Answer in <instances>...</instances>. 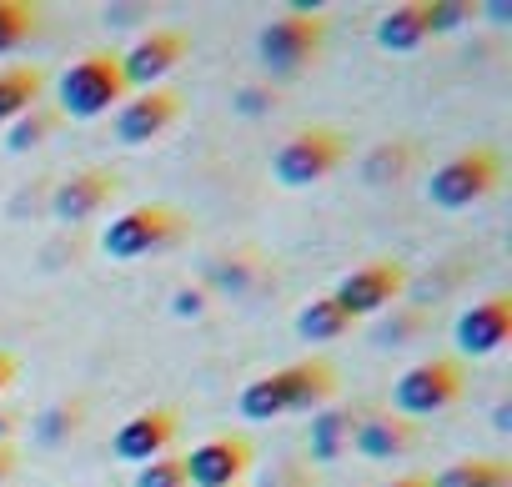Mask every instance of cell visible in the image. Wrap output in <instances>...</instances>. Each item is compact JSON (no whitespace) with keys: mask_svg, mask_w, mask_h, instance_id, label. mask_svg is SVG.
<instances>
[{"mask_svg":"<svg viewBox=\"0 0 512 487\" xmlns=\"http://www.w3.org/2000/svg\"><path fill=\"white\" fill-rule=\"evenodd\" d=\"M126 101V81H121V56L116 51H86L81 61H71V71L61 76V101L56 116L66 121H96L111 116Z\"/></svg>","mask_w":512,"mask_h":487,"instance_id":"obj_2","label":"cell"},{"mask_svg":"<svg viewBox=\"0 0 512 487\" xmlns=\"http://www.w3.org/2000/svg\"><path fill=\"white\" fill-rule=\"evenodd\" d=\"M497 181H502V161H497V151L472 146V151H462V156H452L447 166L432 171V181H427V201H432L437 211H467V206H477L482 196H492Z\"/></svg>","mask_w":512,"mask_h":487,"instance_id":"obj_5","label":"cell"},{"mask_svg":"<svg viewBox=\"0 0 512 487\" xmlns=\"http://www.w3.org/2000/svg\"><path fill=\"white\" fill-rule=\"evenodd\" d=\"M357 422H362V412H352V407H327V412H317V417H312V432H307L312 457H317V462H332L342 447H352Z\"/></svg>","mask_w":512,"mask_h":487,"instance_id":"obj_19","label":"cell"},{"mask_svg":"<svg viewBox=\"0 0 512 487\" xmlns=\"http://www.w3.org/2000/svg\"><path fill=\"white\" fill-rule=\"evenodd\" d=\"M136 487H186V472H181V457H156L146 467H136Z\"/></svg>","mask_w":512,"mask_h":487,"instance_id":"obj_25","label":"cell"},{"mask_svg":"<svg viewBox=\"0 0 512 487\" xmlns=\"http://www.w3.org/2000/svg\"><path fill=\"white\" fill-rule=\"evenodd\" d=\"M507 337H512V297H502V292L472 302L452 327V342L462 357H492V352H502Z\"/></svg>","mask_w":512,"mask_h":487,"instance_id":"obj_11","label":"cell"},{"mask_svg":"<svg viewBox=\"0 0 512 487\" xmlns=\"http://www.w3.org/2000/svg\"><path fill=\"white\" fill-rule=\"evenodd\" d=\"M352 322L342 317V307L332 297H312L302 312H297V337L302 342H337Z\"/></svg>","mask_w":512,"mask_h":487,"instance_id":"obj_20","label":"cell"},{"mask_svg":"<svg viewBox=\"0 0 512 487\" xmlns=\"http://www.w3.org/2000/svg\"><path fill=\"white\" fill-rule=\"evenodd\" d=\"M81 427V402L76 407H56L51 417H46V427H36V437L41 442H61V437H71Z\"/></svg>","mask_w":512,"mask_h":487,"instance_id":"obj_26","label":"cell"},{"mask_svg":"<svg viewBox=\"0 0 512 487\" xmlns=\"http://www.w3.org/2000/svg\"><path fill=\"white\" fill-rule=\"evenodd\" d=\"M462 21H472V6H442V0H427V26H432V36H437V31H452V26H462Z\"/></svg>","mask_w":512,"mask_h":487,"instance_id":"obj_27","label":"cell"},{"mask_svg":"<svg viewBox=\"0 0 512 487\" xmlns=\"http://www.w3.org/2000/svg\"><path fill=\"white\" fill-rule=\"evenodd\" d=\"M342 156H347V141H342V131L312 126V131H297V136H287V141L272 151V176H277V186H287V191H302V186H317V181H327V176L342 166Z\"/></svg>","mask_w":512,"mask_h":487,"instance_id":"obj_4","label":"cell"},{"mask_svg":"<svg viewBox=\"0 0 512 487\" xmlns=\"http://www.w3.org/2000/svg\"><path fill=\"white\" fill-rule=\"evenodd\" d=\"M176 116H181V96L166 91V86H151L136 101L116 106V141L121 146H151Z\"/></svg>","mask_w":512,"mask_h":487,"instance_id":"obj_13","label":"cell"},{"mask_svg":"<svg viewBox=\"0 0 512 487\" xmlns=\"http://www.w3.org/2000/svg\"><path fill=\"white\" fill-rule=\"evenodd\" d=\"M61 126V116H56V106H31L26 116H16L11 126H6V146L11 151H36V146H46L51 141V131Z\"/></svg>","mask_w":512,"mask_h":487,"instance_id":"obj_22","label":"cell"},{"mask_svg":"<svg viewBox=\"0 0 512 487\" xmlns=\"http://www.w3.org/2000/svg\"><path fill=\"white\" fill-rule=\"evenodd\" d=\"M427 36H432V26H427V0L392 6V11L377 21V46H382V51H417Z\"/></svg>","mask_w":512,"mask_h":487,"instance_id":"obj_16","label":"cell"},{"mask_svg":"<svg viewBox=\"0 0 512 487\" xmlns=\"http://www.w3.org/2000/svg\"><path fill=\"white\" fill-rule=\"evenodd\" d=\"M171 442H176V412H171V407H146V412L126 417V422L111 432V452H116L121 462H136V467L166 457Z\"/></svg>","mask_w":512,"mask_h":487,"instance_id":"obj_12","label":"cell"},{"mask_svg":"<svg viewBox=\"0 0 512 487\" xmlns=\"http://www.w3.org/2000/svg\"><path fill=\"white\" fill-rule=\"evenodd\" d=\"M462 387H467V377H462V362H452V357H427V362H417V367H407L397 382H392V407H397V417H437V412H447L457 397H462Z\"/></svg>","mask_w":512,"mask_h":487,"instance_id":"obj_6","label":"cell"},{"mask_svg":"<svg viewBox=\"0 0 512 487\" xmlns=\"http://www.w3.org/2000/svg\"><path fill=\"white\" fill-rule=\"evenodd\" d=\"M181 231H186V221L171 206H126L121 216L106 221L101 252L111 262H141L151 252H166L171 241H181Z\"/></svg>","mask_w":512,"mask_h":487,"instance_id":"obj_3","label":"cell"},{"mask_svg":"<svg viewBox=\"0 0 512 487\" xmlns=\"http://www.w3.org/2000/svg\"><path fill=\"white\" fill-rule=\"evenodd\" d=\"M251 467V442L226 432V437H206L201 447H191L181 457L186 487H236Z\"/></svg>","mask_w":512,"mask_h":487,"instance_id":"obj_9","label":"cell"},{"mask_svg":"<svg viewBox=\"0 0 512 487\" xmlns=\"http://www.w3.org/2000/svg\"><path fill=\"white\" fill-rule=\"evenodd\" d=\"M41 91H46V76L36 66H6L0 71V126H11L31 106H41Z\"/></svg>","mask_w":512,"mask_h":487,"instance_id":"obj_18","label":"cell"},{"mask_svg":"<svg viewBox=\"0 0 512 487\" xmlns=\"http://www.w3.org/2000/svg\"><path fill=\"white\" fill-rule=\"evenodd\" d=\"M211 302H206V287H181L176 297H171V312L176 317H201Z\"/></svg>","mask_w":512,"mask_h":487,"instance_id":"obj_30","label":"cell"},{"mask_svg":"<svg viewBox=\"0 0 512 487\" xmlns=\"http://www.w3.org/2000/svg\"><path fill=\"white\" fill-rule=\"evenodd\" d=\"M11 432H16V417H11V412H0V442H6Z\"/></svg>","mask_w":512,"mask_h":487,"instance_id":"obj_35","label":"cell"},{"mask_svg":"<svg viewBox=\"0 0 512 487\" xmlns=\"http://www.w3.org/2000/svg\"><path fill=\"white\" fill-rule=\"evenodd\" d=\"M181 61H186V36L171 31V26H156V31H146V36L121 56V81H126V91H131V86L151 91V86H156L161 76H171Z\"/></svg>","mask_w":512,"mask_h":487,"instance_id":"obj_10","label":"cell"},{"mask_svg":"<svg viewBox=\"0 0 512 487\" xmlns=\"http://www.w3.org/2000/svg\"><path fill=\"white\" fill-rule=\"evenodd\" d=\"M16 472V452H11V442H0V482H6Z\"/></svg>","mask_w":512,"mask_h":487,"instance_id":"obj_32","label":"cell"},{"mask_svg":"<svg viewBox=\"0 0 512 487\" xmlns=\"http://www.w3.org/2000/svg\"><path fill=\"white\" fill-rule=\"evenodd\" d=\"M382 487H427V477H392V482H382Z\"/></svg>","mask_w":512,"mask_h":487,"instance_id":"obj_34","label":"cell"},{"mask_svg":"<svg viewBox=\"0 0 512 487\" xmlns=\"http://www.w3.org/2000/svg\"><path fill=\"white\" fill-rule=\"evenodd\" d=\"M116 191H121L116 171H76V176L56 181L51 211H56V221H91L116 201Z\"/></svg>","mask_w":512,"mask_h":487,"instance_id":"obj_14","label":"cell"},{"mask_svg":"<svg viewBox=\"0 0 512 487\" xmlns=\"http://www.w3.org/2000/svg\"><path fill=\"white\" fill-rule=\"evenodd\" d=\"M427 332V312L422 307H392L382 322H377V342L382 347H407Z\"/></svg>","mask_w":512,"mask_h":487,"instance_id":"obj_24","label":"cell"},{"mask_svg":"<svg viewBox=\"0 0 512 487\" xmlns=\"http://www.w3.org/2000/svg\"><path fill=\"white\" fill-rule=\"evenodd\" d=\"M427 487H512V462L507 457H462L427 477Z\"/></svg>","mask_w":512,"mask_h":487,"instance_id":"obj_17","label":"cell"},{"mask_svg":"<svg viewBox=\"0 0 512 487\" xmlns=\"http://www.w3.org/2000/svg\"><path fill=\"white\" fill-rule=\"evenodd\" d=\"M332 392H337V372L322 357H307V362H292L282 372H267V377L246 382L236 407H241L246 422H277L287 412H317Z\"/></svg>","mask_w":512,"mask_h":487,"instance_id":"obj_1","label":"cell"},{"mask_svg":"<svg viewBox=\"0 0 512 487\" xmlns=\"http://www.w3.org/2000/svg\"><path fill=\"white\" fill-rule=\"evenodd\" d=\"M101 21H106L111 31H131V26L151 21V6H106V11H101Z\"/></svg>","mask_w":512,"mask_h":487,"instance_id":"obj_28","label":"cell"},{"mask_svg":"<svg viewBox=\"0 0 512 487\" xmlns=\"http://www.w3.org/2000/svg\"><path fill=\"white\" fill-rule=\"evenodd\" d=\"M402 287H407L402 262H367V267H357V272H347V277L337 282L332 302L342 307L347 322H352V317H377V312L397 307Z\"/></svg>","mask_w":512,"mask_h":487,"instance_id":"obj_8","label":"cell"},{"mask_svg":"<svg viewBox=\"0 0 512 487\" xmlns=\"http://www.w3.org/2000/svg\"><path fill=\"white\" fill-rule=\"evenodd\" d=\"M352 447L372 462H397L417 447V422H407L397 412H367L352 432Z\"/></svg>","mask_w":512,"mask_h":487,"instance_id":"obj_15","label":"cell"},{"mask_svg":"<svg viewBox=\"0 0 512 487\" xmlns=\"http://www.w3.org/2000/svg\"><path fill=\"white\" fill-rule=\"evenodd\" d=\"M412 141H382V146H372V156L362 161V181L367 186H387V181H402L407 171H412Z\"/></svg>","mask_w":512,"mask_h":487,"instance_id":"obj_21","label":"cell"},{"mask_svg":"<svg viewBox=\"0 0 512 487\" xmlns=\"http://www.w3.org/2000/svg\"><path fill=\"white\" fill-rule=\"evenodd\" d=\"M36 31H41V11L36 6H26V0H0V56L21 51Z\"/></svg>","mask_w":512,"mask_h":487,"instance_id":"obj_23","label":"cell"},{"mask_svg":"<svg viewBox=\"0 0 512 487\" xmlns=\"http://www.w3.org/2000/svg\"><path fill=\"white\" fill-rule=\"evenodd\" d=\"M231 106H236L241 116H262V111H272V91H267V86H241Z\"/></svg>","mask_w":512,"mask_h":487,"instance_id":"obj_29","label":"cell"},{"mask_svg":"<svg viewBox=\"0 0 512 487\" xmlns=\"http://www.w3.org/2000/svg\"><path fill=\"white\" fill-rule=\"evenodd\" d=\"M11 382H16V362H11L6 352H0V392H6Z\"/></svg>","mask_w":512,"mask_h":487,"instance_id":"obj_33","label":"cell"},{"mask_svg":"<svg viewBox=\"0 0 512 487\" xmlns=\"http://www.w3.org/2000/svg\"><path fill=\"white\" fill-rule=\"evenodd\" d=\"M262 487H312V472H307L302 462H282V467H277Z\"/></svg>","mask_w":512,"mask_h":487,"instance_id":"obj_31","label":"cell"},{"mask_svg":"<svg viewBox=\"0 0 512 487\" xmlns=\"http://www.w3.org/2000/svg\"><path fill=\"white\" fill-rule=\"evenodd\" d=\"M322 36H327V26H322L317 11H287V16H277L272 26H262V36H256V51H262V66H267L272 76H297V71H307V66L317 61Z\"/></svg>","mask_w":512,"mask_h":487,"instance_id":"obj_7","label":"cell"}]
</instances>
